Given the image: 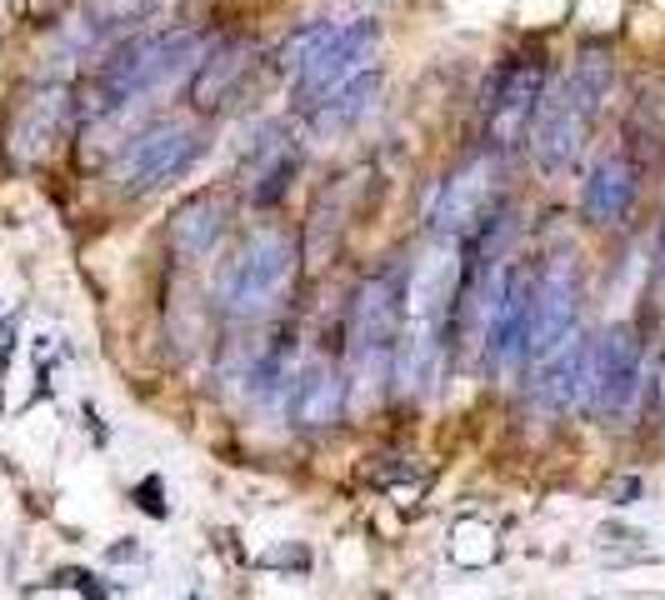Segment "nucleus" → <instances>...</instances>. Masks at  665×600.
Masks as SVG:
<instances>
[{
	"instance_id": "f257e3e1",
	"label": "nucleus",
	"mask_w": 665,
	"mask_h": 600,
	"mask_svg": "<svg viewBox=\"0 0 665 600\" xmlns=\"http://www.w3.org/2000/svg\"><path fill=\"white\" fill-rule=\"evenodd\" d=\"M610 81H616V66H610L606 50H581L575 66L560 75L556 85L541 91V106L531 120V161L541 176H566L575 155L585 151V136H591L595 116H601V101H606Z\"/></svg>"
},
{
	"instance_id": "f03ea898",
	"label": "nucleus",
	"mask_w": 665,
	"mask_h": 600,
	"mask_svg": "<svg viewBox=\"0 0 665 600\" xmlns=\"http://www.w3.org/2000/svg\"><path fill=\"white\" fill-rule=\"evenodd\" d=\"M201 56H205V31H195V25H170V31H151V36L126 40L120 50L106 56V66L95 75V101L85 110L91 116H110V110L131 106L141 95L166 91L170 81L195 71Z\"/></svg>"
},
{
	"instance_id": "7ed1b4c3",
	"label": "nucleus",
	"mask_w": 665,
	"mask_h": 600,
	"mask_svg": "<svg viewBox=\"0 0 665 600\" xmlns=\"http://www.w3.org/2000/svg\"><path fill=\"white\" fill-rule=\"evenodd\" d=\"M290 275H296V240L275 225H261L221 271V306L230 316H261L285 295Z\"/></svg>"
},
{
	"instance_id": "20e7f679",
	"label": "nucleus",
	"mask_w": 665,
	"mask_h": 600,
	"mask_svg": "<svg viewBox=\"0 0 665 600\" xmlns=\"http://www.w3.org/2000/svg\"><path fill=\"white\" fill-rule=\"evenodd\" d=\"M201 155H205L201 130H190L186 120H161V126L141 130V136L120 151L116 180H120V190H131V196H141V190H161V186H170V180L186 176Z\"/></svg>"
},
{
	"instance_id": "39448f33",
	"label": "nucleus",
	"mask_w": 665,
	"mask_h": 600,
	"mask_svg": "<svg viewBox=\"0 0 665 600\" xmlns=\"http://www.w3.org/2000/svg\"><path fill=\"white\" fill-rule=\"evenodd\" d=\"M405 326V271H380L351 301V355L366 370V380H380L385 351H395V336Z\"/></svg>"
},
{
	"instance_id": "423d86ee",
	"label": "nucleus",
	"mask_w": 665,
	"mask_h": 600,
	"mask_svg": "<svg viewBox=\"0 0 665 600\" xmlns=\"http://www.w3.org/2000/svg\"><path fill=\"white\" fill-rule=\"evenodd\" d=\"M376 46H380V25L370 15H351V21H335V31L325 36V46L296 71V106L310 110L321 95H331L335 85L356 81L360 71L376 66Z\"/></svg>"
},
{
	"instance_id": "0eeeda50",
	"label": "nucleus",
	"mask_w": 665,
	"mask_h": 600,
	"mask_svg": "<svg viewBox=\"0 0 665 600\" xmlns=\"http://www.w3.org/2000/svg\"><path fill=\"white\" fill-rule=\"evenodd\" d=\"M641 390V336L636 326H610L591 341V376H585V405L595 415H626Z\"/></svg>"
},
{
	"instance_id": "6e6552de",
	"label": "nucleus",
	"mask_w": 665,
	"mask_h": 600,
	"mask_svg": "<svg viewBox=\"0 0 665 600\" xmlns=\"http://www.w3.org/2000/svg\"><path fill=\"white\" fill-rule=\"evenodd\" d=\"M541 91H546V60L541 56L506 60V71H500L496 91H490V106H486V136L496 151H511V145H521L531 136Z\"/></svg>"
},
{
	"instance_id": "1a4fd4ad",
	"label": "nucleus",
	"mask_w": 665,
	"mask_h": 600,
	"mask_svg": "<svg viewBox=\"0 0 665 600\" xmlns=\"http://www.w3.org/2000/svg\"><path fill=\"white\" fill-rule=\"evenodd\" d=\"M75 95L66 85H40L15 106L11 126H5V155L15 165H40L71 130Z\"/></svg>"
},
{
	"instance_id": "9d476101",
	"label": "nucleus",
	"mask_w": 665,
	"mask_h": 600,
	"mask_svg": "<svg viewBox=\"0 0 665 600\" xmlns=\"http://www.w3.org/2000/svg\"><path fill=\"white\" fill-rule=\"evenodd\" d=\"M531 310H535V275L531 271H500L496 295H490V316L480 330L486 345V365L506 370V365L525 361V341H531Z\"/></svg>"
},
{
	"instance_id": "9b49d317",
	"label": "nucleus",
	"mask_w": 665,
	"mask_h": 600,
	"mask_svg": "<svg viewBox=\"0 0 665 600\" xmlns=\"http://www.w3.org/2000/svg\"><path fill=\"white\" fill-rule=\"evenodd\" d=\"M575 310H581V281L570 256L550 260L546 275H535V310H531V341H525V361L550 355L570 330H575Z\"/></svg>"
},
{
	"instance_id": "f8f14e48",
	"label": "nucleus",
	"mask_w": 665,
	"mask_h": 600,
	"mask_svg": "<svg viewBox=\"0 0 665 600\" xmlns=\"http://www.w3.org/2000/svg\"><path fill=\"white\" fill-rule=\"evenodd\" d=\"M490 200H496V155H475L455 170L446 186H440L436 205H430V231L446 240L465 236L475 231V221L490 211Z\"/></svg>"
},
{
	"instance_id": "ddd939ff",
	"label": "nucleus",
	"mask_w": 665,
	"mask_h": 600,
	"mask_svg": "<svg viewBox=\"0 0 665 600\" xmlns=\"http://www.w3.org/2000/svg\"><path fill=\"white\" fill-rule=\"evenodd\" d=\"M300 170V145L285 126H265L256 141H250L246 161H240V190H246L256 205H275V200L290 190Z\"/></svg>"
},
{
	"instance_id": "4468645a",
	"label": "nucleus",
	"mask_w": 665,
	"mask_h": 600,
	"mask_svg": "<svg viewBox=\"0 0 665 600\" xmlns=\"http://www.w3.org/2000/svg\"><path fill=\"white\" fill-rule=\"evenodd\" d=\"M585 376H591V341H560L546 355V370L531 386V405L541 415H566L585 405Z\"/></svg>"
},
{
	"instance_id": "2eb2a0df",
	"label": "nucleus",
	"mask_w": 665,
	"mask_h": 600,
	"mask_svg": "<svg viewBox=\"0 0 665 600\" xmlns=\"http://www.w3.org/2000/svg\"><path fill=\"white\" fill-rule=\"evenodd\" d=\"M636 196H641V165H636V155H601L595 170L585 176L581 211L595 225H620L636 211Z\"/></svg>"
},
{
	"instance_id": "dca6fc26",
	"label": "nucleus",
	"mask_w": 665,
	"mask_h": 600,
	"mask_svg": "<svg viewBox=\"0 0 665 600\" xmlns=\"http://www.w3.org/2000/svg\"><path fill=\"white\" fill-rule=\"evenodd\" d=\"M250 71H256V46H250V40H226V46L205 50L195 75H190V101H195V110L230 106L240 95V85L250 81Z\"/></svg>"
},
{
	"instance_id": "f3484780",
	"label": "nucleus",
	"mask_w": 665,
	"mask_h": 600,
	"mask_svg": "<svg viewBox=\"0 0 665 600\" xmlns=\"http://www.w3.org/2000/svg\"><path fill=\"white\" fill-rule=\"evenodd\" d=\"M226 221H230V196L226 190H195L176 205L170 215V246L180 256H205L215 240L226 236Z\"/></svg>"
},
{
	"instance_id": "a211bd4d",
	"label": "nucleus",
	"mask_w": 665,
	"mask_h": 600,
	"mask_svg": "<svg viewBox=\"0 0 665 600\" xmlns=\"http://www.w3.org/2000/svg\"><path fill=\"white\" fill-rule=\"evenodd\" d=\"M345 400H351V386H345L341 370L331 365H316V370H300L296 386H290V421L306 425V431H321V425H335L345 415Z\"/></svg>"
},
{
	"instance_id": "6ab92c4d",
	"label": "nucleus",
	"mask_w": 665,
	"mask_h": 600,
	"mask_svg": "<svg viewBox=\"0 0 665 600\" xmlns=\"http://www.w3.org/2000/svg\"><path fill=\"white\" fill-rule=\"evenodd\" d=\"M376 95H380V71L370 66L356 81H345V85H335L331 95H321V101L306 110V126L321 130V136H341V130H351L370 106H376Z\"/></svg>"
},
{
	"instance_id": "aec40b11",
	"label": "nucleus",
	"mask_w": 665,
	"mask_h": 600,
	"mask_svg": "<svg viewBox=\"0 0 665 600\" xmlns=\"http://www.w3.org/2000/svg\"><path fill=\"white\" fill-rule=\"evenodd\" d=\"M451 555H455V565H465V570H486V565H496V555H500L496 526H490V520H480V516L455 520Z\"/></svg>"
},
{
	"instance_id": "412c9836",
	"label": "nucleus",
	"mask_w": 665,
	"mask_h": 600,
	"mask_svg": "<svg viewBox=\"0 0 665 600\" xmlns=\"http://www.w3.org/2000/svg\"><path fill=\"white\" fill-rule=\"evenodd\" d=\"M331 31H335V21H310V25H300L296 36L285 40V50H281V66H285V71H290V75H296L300 66H306V60L325 46V36H331Z\"/></svg>"
},
{
	"instance_id": "4be33fe9",
	"label": "nucleus",
	"mask_w": 665,
	"mask_h": 600,
	"mask_svg": "<svg viewBox=\"0 0 665 600\" xmlns=\"http://www.w3.org/2000/svg\"><path fill=\"white\" fill-rule=\"evenodd\" d=\"M155 0H91V31H110V25H131V21H145Z\"/></svg>"
},
{
	"instance_id": "5701e85b",
	"label": "nucleus",
	"mask_w": 665,
	"mask_h": 600,
	"mask_svg": "<svg viewBox=\"0 0 665 600\" xmlns=\"http://www.w3.org/2000/svg\"><path fill=\"white\" fill-rule=\"evenodd\" d=\"M135 506L151 510V516H166V501H161V481H155V475L135 485Z\"/></svg>"
},
{
	"instance_id": "b1692460",
	"label": "nucleus",
	"mask_w": 665,
	"mask_h": 600,
	"mask_svg": "<svg viewBox=\"0 0 665 600\" xmlns=\"http://www.w3.org/2000/svg\"><path fill=\"white\" fill-rule=\"evenodd\" d=\"M655 106H661V101H655L651 85H645V95L636 101V110H641V116H651ZM630 126H645V120H630ZM651 145H665V120H655V126H651Z\"/></svg>"
},
{
	"instance_id": "393cba45",
	"label": "nucleus",
	"mask_w": 665,
	"mask_h": 600,
	"mask_svg": "<svg viewBox=\"0 0 665 600\" xmlns=\"http://www.w3.org/2000/svg\"><path fill=\"white\" fill-rule=\"evenodd\" d=\"M11 351H15V320H0V365L11 361Z\"/></svg>"
}]
</instances>
